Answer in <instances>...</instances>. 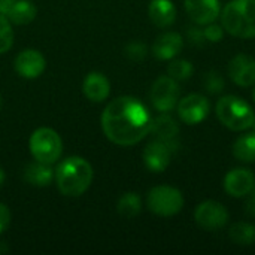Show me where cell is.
Masks as SVG:
<instances>
[{
    "label": "cell",
    "instance_id": "obj_30",
    "mask_svg": "<svg viewBox=\"0 0 255 255\" xmlns=\"http://www.w3.org/2000/svg\"><path fill=\"white\" fill-rule=\"evenodd\" d=\"M10 224V211L4 203H0V235L6 232Z\"/></svg>",
    "mask_w": 255,
    "mask_h": 255
},
{
    "label": "cell",
    "instance_id": "obj_28",
    "mask_svg": "<svg viewBox=\"0 0 255 255\" xmlns=\"http://www.w3.org/2000/svg\"><path fill=\"white\" fill-rule=\"evenodd\" d=\"M203 33H205V37L208 42H220L224 36V27L223 25H218L215 22H211V24H206V27L203 28Z\"/></svg>",
    "mask_w": 255,
    "mask_h": 255
},
{
    "label": "cell",
    "instance_id": "obj_20",
    "mask_svg": "<svg viewBox=\"0 0 255 255\" xmlns=\"http://www.w3.org/2000/svg\"><path fill=\"white\" fill-rule=\"evenodd\" d=\"M55 178V170H52L51 164L42 161L30 163L24 170V179L33 187H46Z\"/></svg>",
    "mask_w": 255,
    "mask_h": 255
},
{
    "label": "cell",
    "instance_id": "obj_14",
    "mask_svg": "<svg viewBox=\"0 0 255 255\" xmlns=\"http://www.w3.org/2000/svg\"><path fill=\"white\" fill-rule=\"evenodd\" d=\"M255 187V175L250 169H233L224 178V188L232 197H247Z\"/></svg>",
    "mask_w": 255,
    "mask_h": 255
},
{
    "label": "cell",
    "instance_id": "obj_16",
    "mask_svg": "<svg viewBox=\"0 0 255 255\" xmlns=\"http://www.w3.org/2000/svg\"><path fill=\"white\" fill-rule=\"evenodd\" d=\"M184 48V39L176 31H166L160 34L154 45H152V54L158 60H172L175 58Z\"/></svg>",
    "mask_w": 255,
    "mask_h": 255
},
{
    "label": "cell",
    "instance_id": "obj_19",
    "mask_svg": "<svg viewBox=\"0 0 255 255\" xmlns=\"http://www.w3.org/2000/svg\"><path fill=\"white\" fill-rule=\"evenodd\" d=\"M148 15L154 25L160 28H167L176 19V7L172 0H151Z\"/></svg>",
    "mask_w": 255,
    "mask_h": 255
},
{
    "label": "cell",
    "instance_id": "obj_21",
    "mask_svg": "<svg viewBox=\"0 0 255 255\" xmlns=\"http://www.w3.org/2000/svg\"><path fill=\"white\" fill-rule=\"evenodd\" d=\"M233 155L242 163L255 161V133H247L236 139L233 145Z\"/></svg>",
    "mask_w": 255,
    "mask_h": 255
},
{
    "label": "cell",
    "instance_id": "obj_27",
    "mask_svg": "<svg viewBox=\"0 0 255 255\" xmlns=\"http://www.w3.org/2000/svg\"><path fill=\"white\" fill-rule=\"evenodd\" d=\"M124 54L131 61H142L148 54V48H146L145 43L134 40V42L127 43V46L124 48Z\"/></svg>",
    "mask_w": 255,
    "mask_h": 255
},
{
    "label": "cell",
    "instance_id": "obj_12",
    "mask_svg": "<svg viewBox=\"0 0 255 255\" xmlns=\"http://www.w3.org/2000/svg\"><path fill=\"white\" fill-rule=\"evenodd\" d=\"M0 13L10 22L24 25L36 18L37 9L30 0H0Z\"/></svg>",
    "mask_w": 255,
    "mask_h": 255
},
{
    "label": "cell",
    "instance_id": "obj_29",
    "mask_svg": "<svg viewBox=\"0 0 255 255\" xmlns=\"http://www.w3.org/2000/svg\"><path fill=\"white\" fill-rule=\"evenodd\" d=\"M188 39H190V42L193 45H197V46H202V45H205V42H208L206 37H205L203 30L202 28H197V27H190V30H188Z\"/></svg>",
    "mask_w": 255,
    "mask_h": 255
},
{
    "label": "cell",
    "instance_id": "obj_8",
    "mask_svg": "<svg viewBox=\"0 0 255 255\" xmlns=\"http://www.w3.org/2000/svg\"><path fill=\"white\" fill-rule=\"evenodd\" d=\"M194 220L202 229L208 232H215L223 229L229 223V211L224 205L215 200H208L196 208Z\"/></svg>",
    "mask_w": 255,
    "mask_h": 255
},
{
    "label": "cell",
    "instance_id": "obj_10",
    "mask_svg": "<svg viewBox=\"0 0 255 255\" xmlns=\"http://www.w3.org/2000/svg\"><path fill=\"white\" fill-rule=\"evenodd\" d=\"M209 109H211L209 100L199 93L188 94L184 99H181L178 103V115L188 126L202 123L208 117Z\"/></svg>",
    "mask_w": 255,
    "mask_h": 255
},
{
    "label": "cell",
    "instance_id": "obj_5",
    "mask_svg": "<svg viewBox=\"0 0 255 255\" xmlns=\"http://www.w3.org/2000/svg\"><path fill=\"white\" fill-rule=\"evenodd\" d=\"M28 145L33 158L46 164H54L63 152V142L60 134L48 127L34 130Z\"/></svg>",
    "mask_w": 255,
    "mask_h": 255
},
{
    "label": "cell",
    "instance_id": "obj_13",
    "mask_svg": "<svg viewBox=\"0 0 255 255\" xmlns=\"http://www.w3.org/2000/svg\"><path fill=\"white\" fill-rule=\"evenodd\" d=\"M188 16L199 25L215 22L221 13L220 0H184Z\"/></svg>",
    "mask_w": 255,
    "mask_h": 255
},
{
    "label": "cell",
    "instance_id": "obj_32",
    "mask_svg": "<svg viewBox=\"0 0 255 255\" xmlns=\"http://www.w3.org/2000/svg\"><path fill=\"white\" fill-rule=\"evenodd\" d=\"M4 181H6V175H4V170H3V169L0 167V188L3 187Z\"/></svg>",
    "mask_w": 255,
    "mask_h": 255
},
{
    "label": "cell",
    "instance_id": "obj_31",
    "mask_svg": "<svg viewBox=\"0 0 255 255\" xmlns=\"http://www.w3.org/2000/svg\"><path fill=\"white\" fill-rule=\"evenodd\" d=\"M245 211L250 217H255V187L254 190L247 196V202H245Z\"/></svg>",
    "mask_w": 255,
    "mask_h": 255
},
{
    "label": "cell",
    "instance_id": "obj_33",
    "mask_svg": "<svg viewBox=\"0 0 255 255\" xmlns=\"http://www.w3.org/2000/svg\"><path fill=\"white\" fill-rule=\"evenodd\" d=\"M253 99H254V102H255V88H254V91H253Z\"/></svg>",
    "mask_w": 255,
    "mask_h": 255
},
{
    "label": "cell",
    "instance_id": "obj_6",
    "mask_svg": "<svg viewBox=\"0 0 255 255\" xmlns=\"http://www.w3.org/2000/svg\"><path fill=\"white\" fill-rule=\"evenodd\" d=\"M148 209L158 217H173L179 214L184 208V196L182 193L170 185H158L154 187L146 197Z\"/></svg>",
    "mask_w": 255,
    "mask_h": 255
},
{
    "label": "cell",
    "instance_id": "obj_34",
    "mask_svg": "<svg viewBox=\"0 0 255 255\" xmlns=\"http://www.w3.org/2000/svg\"><path fill=\"white\" fill-rule=\"evenodd\" d=\"M1 103H3V102H1V96H0V109H1Z\"/></svg>",
    "mask_w": 255,
    "mask_h": 255
},
{
    "label": "cell",
    "instance_id": "obj_35",
    "mask_svg": "<svg viewBox=\"0 0 255 255\" xmlns=\"http://www.w3.org/2000/svg\"><path fill=\"white\" fill-rule=\"evenodd\" d=\"M254 127H255V121H254Z\"/></svg>",
    "mask_w": 255,
    "mask_h": 255
},
{
    "label": "cell",
    "instance_id": "obj_17",
    "mask_svg": "<svg viewBox=\"0 0 255 255\" xmlns=\"http://www.w3.org/2000/svg\"><path fill=\"white\" fill-rule=\"evenodd\" d=\"M82 91L90 102L100 103L108 99V96L111 93V82L103 73L91 72L84 79Z\"/></svg>",
    "mask_w": 255,
    "mask_h": 255
},
{
    "label": "cell",
    "instance_id": "obj_25",
    "mask_svg": "<svg viewBox=\"0 0 255 255\" xmlns=\"http://www.w3.org/2000/svg\"><path fill=\"white\" fill-rule=\"evenodd\" d=\"M13 45V30L10 21L0 13V54L7 52Z\"/></svg>",
    "mask_w": 255,
    "mask_h": 255
},
{
    "label": "cell",
    "instance_id": "obj_15",
    "mask_svg": "<svg viewBox=\"0 0 255 255\" xmlns=\"http://www.w3.org/2000/svg\"><path fill=\"white\" fill-rule=\"evenodd\" d=\"M229 75L239 87L255 85V60L251 55L238 54L229 63Z\"/></svg>",
    "mask_w": 255,
    "mask_h": 255
},
{
    "label": "cell",
    "instance_id": "obj_26",
    "mask_svg": "<svg viewBox=\"0 0 255 255\" xmlns=\"http://www.w3.org/2000/svg\"><path fill=\"white\" fill-rule=\"evenodd\" d=\"M224 78L217 70H209L203 76V87L211 94H220L224 90Z\"/></svg>",
    "mask_w": 255,
    "mask_h": 255
},
{
    "label": "cell",
    "instance_id": "obj_22",
    "mask_svg": "<svg viewBox=\"0 0 255 255\" xmlns=\"http://www.w3.org/2000/svg\"><path fill=\"white\" fill-rule=\"evenodd\" d=\"M229 238L239 247H251L255 244V226L251 223H235L229 230Z\"/></svg>",
    "mask_w": 255,
    "mask_h": 255
},
{
    "label": "cell",
    "instance_id": "obj_23",
    "mask_svg": "<svg viewBox=\"0 0 255 255\" xmlns=\"http://www.w3.org/2000/svg\"><path fill=\"white\" fill-rule=\"evenodd\" d=\"M142 209V200L137 193H126L118 199L117 211L124 218H134L140 214Z\"/></svg>",
    "mask_w": 255,
    "mask_h": 255
},
{
    "label": "cell",
    "instance_id": "obj_4",
    "mask_svg": "<svg viewBox=\"0 0 255 255\" xmlns=\"http://www.w3.org/2000/svg\"><path fill=\"white\" fill-rule=\"evenodd\" d=\"M215 112L221 124L233 131H244L254 126L253 108L238 96H224L217 102Z\"/></svg>",
    "mask_w": 255,
    "mask_h": 255
},
{
    "label": "cell",
    "instance_id": "obj_9",
    "mask_svg": "<svg viewBox=\"0 0 255 255\" xmlns=\"http://www.w3.org/2000/svg\"><path fill=\"white\" fill-rule=\"evenodd\" d=\"M179 143H167L163 140H152L143 149V163L148 170L160 173L167 169L170 164L172 152L178 149Z\"/></svg>",
    "mask_w": 255,
    "mask_h": 255
},
{
    "label": "cell",
    "instance_id": "obj_3",
    "mask_svg": "<svg viewBox=\"0 0 255 255\" xmlns=\"http://www.w3.org/2000/svg\"><path fill=\"white\" fill-rule=\"evenodd\" d=\"M221 24L235 37H255V0L229 1L221 12Z\"/></svg>",
    "mask_w": 255,
    "mask_h": 255
},
{
    "label": "cell",
    "instance_id": "obj_11",
    "mask_svg": "<svg viewBox=\"0 0 255 255\" xmlns=\"http://www.w3.org/2000/svg\"><path fill=\"white\" fill-rule=\"evenodd\" d=\"M13 66L19 76L25 79H36L45 72L46 61L37 49H24L16 55Z\"/></svg>",
    "mask_w": 255,
    "mask_h": 255
},
{
    "label": "cell",
    "instance_id": "obj_1",
    "mask_svg": "<svg viewBox=\"0 0 255 255\" xmlns=\"http://www.w3.org/2000/svg\"><path fill=\"white\" fill-rule=\"evenodd\" d=\"M152 118L146 106L130 96L114 99L102 114L105 136L115 145L131 146L151 131Z\"/></svg>",
    "mask_w": 255,
    "mask_h": 255
},
{
    "label": "cell",
    "instance_id": "obj_18",
    "mask_svg": "<svg viewBox=\"0 0 255 255\" xmlns=\"http://www.w3.org/2000/svg\"><path fill=\"white\" fill-rule=\"evenodd\" d=\"M155 139L167 142V143H178L179 126L175 118H172L167 112H161L157 118L151 123V131Z\"/></svg>",
    "mask_w": 255,
    "mask_h": 255
},
{
    "label": "cell",
    "instance_id": "obj_7",
    "mask_svg": "<svg viewBox=\"0 0 255 255\" xmlns=\"http://www.w3.org/2000/svg\"><path fill=\"white\" fill-rule=\"evenodd\" d=\"M179 84L170 76H160L151 88V102L158 112H170L179 100Z\"/></svg>",
    "mask_w": 255,
    "mask_h": 255
},
{
    "label": "cell",
    "instance_id": "obj_24",
    "mask_svg": "<svg viewBox=\"0 0 255 255\" xmlns=\"http://www.w3.org/2000/svg\"><path fill=\"white\" fill-rule=\"evenodd\" d=\"M167 73L176 81H187L193 75V64L188 60H173L167 67Z\"/></svg>",
    "mask_w": 255,
    "mask_h": 255
},
{
    "label": "cell",
    "instance_id": "obj_2",
    "mask_svg": "<svg viewBox=\"0 0 255 255\" xmlns=\"http://www.w3.org/2000/svg\"><path fill=\"white\" fill-rule=\"evenodd\" d=\"M91 164L78 155L64 158L55 169V184L58 191L67 197L82 196L93 182Z\"/></svg>",
    "mask_w": 255,
    "mask_h": 255
}]
</instances>
